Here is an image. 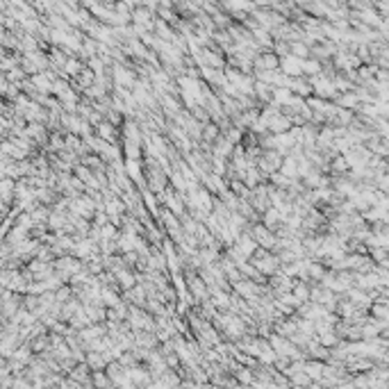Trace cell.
I'll return each mask as SVG.
<instances>
[{"label": "cell", "mask_w": 389, "mask_h": 389, "mask_svg": "<svg viewBox=\"0 0 389 389\" xmlns=\"http://www.w3.org/2000/svg\"><path fill=\"white\" fill-rule=\"evenodd\" d=\"M98 134L103 137V139H112V125H107V123H103L101 128H98Z\"/></svg>", "instance_id": "1"}, {"label": "cell", "mask_w": 389, "mask_h": 389, "mask_svg": "<svg viewBox=\"0 0 389 389\" xmlns=\"http://www.w3.org/2000/svg\"><path fill=\"white\" fill-rule=\"evenodd\" d=\"M89 362H91L93 369H103L105 366V357H101V355H91L89 357Z\"/></svg>", "instance_id": "2"}]
</instances>
